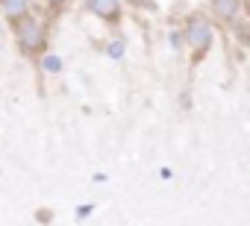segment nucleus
<instances>
[{"mask_svg": "<svg viewBox=\"0 0 250 226\" xmlns=\"http://www.w3.org/2000/svg\"><path fill=\"white\" fill-rule=\"evenodd\" d=\"M109 53H112V56H121V53H124V47H121V41H115V44L109 47Z\"/></svg>", "mask_w": 250, "mask_h": 226, "instance_id": "6e6552de", "label": "nucleus"}, {"mask_svg": "<svg viewBox=\"0 0 250 226\" xmlns=\"http://www.w3.org/2000/svg\"><path fill=\"white\" fill-rule=\"evenodd\" d=\"M85 6L103 18L106 24H118L121 21V0H85Z\"/></svg>", "mask_w": 250, "mask_h": 226, "instance_id": "7ed1b4c3", "label": "nucleus"}, {"mask_svg": "<svg viewBox=\"0 0 250 226\" xmlns=\"http://www.w3.org/2000/svg\"><path fill=\"white\" fill-rule=\"evenodd\" d=\"M186 41H188V47H191V53H194V62L212 47L215 30H212V21H209L203 12H191V15L186 18Z\"/></svg>", "mask_w": 250, "mask_h": 226, "instance_id": "f257e3e1", "label": "nucleus"}, {"mask_svg": "<svg viewBox=\"0 0 250 226\" xmlns=\"http://www.w3.org/2000/svg\"><path fill=\"white\" fill-rule=\"evenodd\" d=\"M229 30H232V36H235V41L238 44H244V47H250V21H229Z\"/></svg>", "mask_w": 250, "mask_h": 226, "instance_id": "423d86ee", "label": "nucleus"}, {"mask_svg": "<svg viewBox=\"0 0 250 226\" xmlns=\"http://www.w3.org/2000/svg\"><path fill=\"white\" fill-rule=\"evenodd\" d=\"M241 9V0H212V12L224 21H235Z\"/></svg>", "mask_w": 250, "mask_h": 226, "instance_id": "20e7f679", "label": "nucleus"}, {"mask_svg": "<svg viewBox=\"0 0 250 226\" xmlns=\"http://www.w3.org/2000/svg\"><path fill=\"white\" fill-rule=\"evenodd\" d=\"M27 6H30V0H3V12L9 21H18L27 15Z\"/></svg>", "mask_w": 250, "mask_h": 226, "instance_id": "39448f33", "label": "nucleus"}, {"mask_svg": "<svg viewBox=\"0 0 250 226\" xmlns=\"http://www.w3.org/2000/svg\"><path fill=\"white\" fill-rule=\"evenodd\" d=\"M136 6H147V9H153V0H133Z\"/></svg>", "mask_w": 250, "mask_h": 226, "instance_id": "1a4fd4ad", "label": "nucleus"}, {"mask_svg": "<svg viewBox=\"0 0 250 226\" xmlns=\"http://www.w3.org/2000/svg\"><path fill=\"white\" fill-rule=\"evenodd\" d=\"M59 68H62V59H56V56L44 59V71H59Z\"/></svg>", "mask_w": 250, "mask_h": 226, "instance_id": "0eeeda50", "label": "nucleus"}, {"mask_svg": "<svg viewBox=\"0 0 250 226\" xmlns=\"http://www.w3.org/2000/svg\"><path fill=\"white\" fill-rule=\"evenodd\" d=\"M50 3H53V6H62V3H65V0H50Z\"/></svg>", "mask_w": 250, "mask_h": 226, "instance_id": "9d476101", "label": "nucleus"}, {"mask_svg": "<svg viewBox=\"0 0 250 226\" xmlns=\"http://www.w3.org/2000/svg\"><path fill=\"white\" fill-rule=\"evenodd\" d=\"M15 33H18V44H21L24 53H42L44 44H47V36H44L42 21H36L30 15H24V18L15 21Z\"/></svg>", "mask_w": 250, "mask_h": 226, "instance_id": "f03ea898", "label": "nucleus"}]
</instances>
